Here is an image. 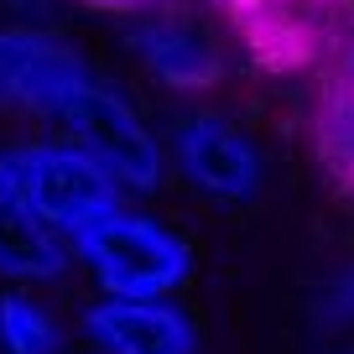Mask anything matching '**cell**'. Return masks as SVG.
Listing matches in <instances>:
<instances>
[{"label": "cell", "instance_id": "cell-1", "mask_svg": "<svg viewBox=\"0 0 354 354\" xmlns=\"http://www.w3.org/2000/svg\"><path fill=\"white\" fill-rule=\"evenodd\" d=\"M73 266H84L100 297H125V302H156L172 297L193 281L198 261L193 245L172 230L167 219L146 209H110L88 230L73 234Z\"/></svg>", "mask_w": 354, "mask_h": 354}, {"label": "cell", "instance_id": "cell-2", "mask_svg": "<svg viewBox=\"0 0 354 354\" xmlns=\"http://www.w3.org/2000/svg\"><path fill=\"white\" fill-rule=\"evenodd\" d=\"M0 198H11L42 230L73 245L78 230L120 209L125 193L88 151H78L63 136H42V141H21L0 151Z\"/></svg>", "mask_w": 354, "mask_h": 354}, {"label": "cell", "instance_id": "cell-3", "mask_svg": "<svg viewBox=\"0 0 354 354\" xmlns=\"http://www.w3.org/2000/svg\"><path fill=\"white\" fill-rule=\"evenodd\" d=\"M53 136H63V141H73L78 151H88L115 177L120 193L146 198V193L162 188V177H167V146L156 141V131L141 120V110L131 104V94H125L120 84H110V78L88 84L73 100V110L57 120Z\"/></svg>", "mask_w": 354, "mask_h": 354}, {"label": "cell", "instance_id": "cell-4", "mask_svg": "<svg viewBox=\"0 0 354 354\" xmlns=\"http://www.w3.org/2000/svg\"><path fill=\"white\" fill-rule=\"evenodd\" d=\"M100 78V68L63 37L42 26H0V115H21L57 131L73 100Z\"/></svg>", "mask_w": 354, "mask_h": 354}, {"label": "cell", "instance_id": "cell-5", "mask_svg": "<svg viewBox=\"0 0 354 354\" xmlns=\"http://www.w3.org/2000/svg\"><path fill=\"white\" fill-rule=\"evenodd\" d=\"M167 167L219 209H240L266 188V151L245 125H234L219 110L177 115L167 131Z\"/></svg>", "mask_w": 354, "mask_h": 354}, {"label": "cell", "instance_id": "cell-6", "mask_svg": "<svg viewBox=\"0 0 354 354\" xmlns=\"http://www.w3.org/2000/svg\"><path fill=\"white\" fill-rule=\"evenodd\" d=\"M125 47L136 53V63L156 84L177 88V94H203V88H214L224 78L219 37L183 6H151V11L131 16Z\"/></svg>", "mask_w": 354, "mask_h": 354}, {"label": "cell", "instance_id": "cell-7", "mask_svg": "<svg viewBox=\"0 0 354 354\" xmlns=\"http://www.w3.org/2000/svg\"><path fill=\"white\" fill-rule=\"evenodd\" d=\"M84 339L100 354H198V323L183 302H125V297H94L78 318Z\"/></svg>", "mask_w": 354, "mask_h": 354}, {"label": "cell", "instance_id": "cell-8", "mask_svg": "<svg viewBox=\"0 0 354 354\" xmlns=\"http://www.w3.org/2000/svg\"><path fill=\"white\" fill-rule=\"evenodd\" d=\"M68 271H73V245L63 234L42 230L11 198H0V281H11V287H42V281H57Z\"/></svg>", "mask_w": 354, "mask_h": 354}, {"label": "cell", "instance_id": "cell-9", "mask_svg": "<svg viewBox=\"0 0 354 354\" xmlns=\"http://www.w3.org/2000/svg\"><path fill=\"white\" fill-rule=\"evenodd\" d=\"M0 354H68V333L57 313L26 287L0 292Z\"/></svg>", "mask_w": 354, "mask_h": 354}, {"label": "cell", "instance_id": "cell-10", "mask_svg": "<svg viewBox=\"0 0 354 354\" xmlns=\"http://www.w3.org/2000/svg\"><path fill=\"white\" fill-rule=\"evenodd\" d=\"M318 146H323V162L354 183V84H344V78L318 104Z\"/></svg>", "mask_w": 354, "mask_h": 354}, {"label": "cell", "instance_id": "cell-11", "mask_svg": "<svg viewBox=\"0 0 354 354\" xmlns=\"http://www.w3.org/2000/svg\"><path fill=\"white\" fill-rule=\"evenodd\" d=\"M78 6L104 11V16H141V11H151V6H162V0H78Z\"/></svg>", "mask_w": 354, "mask_h": 354}, {"label": "cell", "instance_id": "cell-12", "mask_svg": "<svg viewBox=\"0 0 354 354\" xmlns=\"http://www.w3.org/2000/svg\"><path fill=\"white\" fill-rule=\"evenodd\" d=\"M344 84H354V42L344 47Z\"/></svg>", "mask_w": 354, "mask_h": 354}]
</instances>
